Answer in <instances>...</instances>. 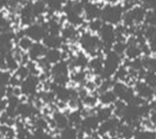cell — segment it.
<instances>
[{
  "label": "cell",
  "instance_id": "6da1fadb",
  "mask_svg": "<svg viewBox=\"0 0 156 139\" xmlns=\"http://www.w3.org/2000/svg\"><path fill=\"white\" fill-rule=\"evenodd\" d=\"M124 13L125 11L122 4L116 2L107 3L101 8V20L104 24H108L115 27L123 21Z\"/></svg>",
  "mask_w": 156,
  "mask_h": 139
},
{
  "label": "cell",
  "instance_id": "7a4b0ae2",
  "mask_svg": "<svg viewBox=\"0 0 156 139\" xmlns=\"http://www.w3.org/2000/svg\"><path fill=\"white\" fill-rule=\"evenodd\" d=\"M79 45L84 53L92 55L93 57L98 55V53L102 48L101 39L98 34H94L90 32H84L80 34Z\"/></svg>",
  "mask_w": 156,
  "mask_h": 139
},
{
  "label": "cell",
  "instance_id": "3957f363",
  "mask_svg": "<svg viewBox=\"0 0 156 139\" xmlns=\"http://www.w3.org/2000/svg\"><path fill=\"white\" fill-rule=\"evenodd\" d=\"M83 2L69 1L66 2L63 6V12L66 14V20L69 24L73 27H79L83 24L84 16H83Z\"/></svg>",
  "mask_w": 156,
  "mask_h": 139
},
{
  "label": "cell",
  "instance_id": "277c9868",
  "mask_svg": "<svg viewBox=\"0 0 156 139\" xmlns=\"http://www.w3.org/2000/svg\"><path fill=\"white\" fill-rule=\"evenodd\" d=\"M122 66V57L112 50L105 53L104 57V71L101 73L102 79H110L114 77L118 69Z\"/></svg>",
  "mask_w": 156,
  "mask_h": 139
},
{
  "label": "cell",
  "instance_id": "5b68a950",
  "mask_svg": "<svg viewBox=\"0 0 156 139\" xmlns=\"http://www.w3.org/2000/svg\"><path fill=\"white\" fill-rule=\"evenodd\" d=\"M146 10L141 5H136L128 11H125L123 16V24L126 28H135L144 23Z\"/></svg>",
  "mask_w": 156,
  "mask_h": 139
},
{
  "label": "cell",
  "instance_id": "8992f818",
  "mask_svg": "<svg viewBox=\"0 0 156 139\" xmlns=\"http://www.w3.org/2000/svg\"><path fill=\"white\" fill-rule=\"evenodd\" d=\"M54 83L58 85H66L69 81V64L66 61H61L53 65L50 70Z\"/></svg>",
  "mask_w": 156,
  "mask_h": 139
},
{
  "label": "cell",
  "instance_id": "52a82bcc",
  "mask_svg": "<svg viewBox=\"0 0 156 139\" xmlns=\"http://www.w3.org/2000/svg\"><path fill=\"white\" fill-rule=\"evenodd\" d=\"M98 36H99L101 39L102 49H105V53L110 51L117 39L115 27L108 24H104V26L101 28V31L98 33Z\"/></svg>",
  "mask_w": 156,
  "mask_h": 139
},
{
  "label": "cell",
  "instance_id": "ba28073f",
  "mask_svg": "<svg viewBox=\"0 0 156 139\" xmlns=\"http://www.w3.org/2000/svg\"><path fill=\"white\" fill-rule=\"evenodd\" d=\"M112 91L118 100L123 101L126 104H131L136 97L134 88L123 81H115L112 86Z\"/></svg>",
  "mask_w": 156,
  "mask_h": 139
},
{
  "label": "cell",
  "instance_id": "9c48e42d",
  "mask_svg": "<svg viewBox=\"0 0 156 139\" xmlns=\"http://www.w3.org/2000/svg\"><path fill=\"white\" fill-rule=\"evenodd\" d=\"M50 89L55 94L56 99H58L62 103L70 102L71 100H74V99H79L77 90L68 88L66 85H58V84L53 82L50 84Z\"/></svg>",
  "mask_w": 156,
  "mask_h": 139
},
{
  "label": "cell",
  "instance_id": "30bf717a",
  "mask_svg": "<svg viewBox=\"0 0 156 139\" xmlns=\"http://www.w3.org/2000/svg\"><path fill=\"white\" fill-rule=\"evenodd\" d=\"M23 31H24V36L35 42L43 40L48 34L46 23H34L30 24V26H28Z\"/></svg>",
  "mask_w": 156,
  "mask_h": 139
},
{
  "label": "cell",
  "instance_id": "8fae6325",
  "mask_svg": "<svg viewBox=\"0 0 156 139\" xmlns=\"http://www.w3.org/2000/svg\"><path fill=\"white\" fill-rule=\"evenodd\" d=\"M122 123L121 118L113 116L109 120L101 122L98 133L101 136H115L117 134V130Z\"/></svg>",
  "mask_w": 156,
  "mask_h": 139
},
{
  "label": "cell",
  "instance_id": "7c38bea8",
  "mask_svg": "<svg viewBox=\"0 0 156 139\" xmlns=\"http://www.w3.org/2000/svg\"><path fill=\"white\" fill-rule=\"evenodd\" d=\"M101 125V122L97 118L95 114H88L83 118L81 125L79 126V130L81 132L91 134L93 132H97Z\"/></svg>",
  "mask_w": 156,
  "mask_h": 139
},
{
  "label": "cell",
  "instance_id": "4fadbf2b",
  "mask_svg": "<svg viewBox=\"0 0 156 139\" xmlns=\"http://www.w3.org/2000/svg\"><path fill=\"white\" fill-rule=\"evenodd\" d=\"M143 53L141 45L139 43L138 38L136 36H132L127 39V49L125 52V56L129 61H133L136 59L140 58Z\"/></svg>",
  "mask_w": 156,
  "mask_h": 139
},
{
  "label": "cell",
  "instance_id": "5bb4252c",
  "mask_svg": "<svg viewBox=\"0 0 156 139\" xmlns=\"http://www.w3.org/2000/svg\"><path fill=\"white\" fill-rule=\"evenodd\" d=\"M39 85V77L37 76H33L30 74L26 79L22 81L20 89L23 94L27 96H34L37 92Z\"/></svg>",
  "mask_w": 156,
  "mask_h": 139
},
{
  "label": "cell",
  "instance_id": "9a60e30c",
  "mask_svg": "<svg viewBox=\"0 0 156 139\" xmlns=\"http://www.w3.org/2000/svg\"><path fill=\"white\" fill-rule=\"evenodd\" d=\"M16 38V34L12 31H7L0 33V54L6 56L12 53L13 41Z\"/></svg>",
  "mask_w": 156,
  "mask_h": 139
},
{
  "label": "cell",
  "instance_id": "2e32d148",
  "mask_svg": "<svg viewBox=\"0 0 156 139\" xmlns=\"http://www.w3.org/2000/svg\"><path fill=\"white\" fill-rule=\"evenodd\" d=\"M83 16L88 22L94 21V20L101 19V8L100 6V3L97 2H83Z\"/></svg>",
  "mask_w": 156,
  "mask_h": 139
},
{
  "label": "cell",
  "instance_id": "e0dca14e",
  "mask_svg": "<svg viewBox=\"0 0 156 139\" xmlns=\"http://www.w3.org/2000/svg\"><path fill=\"white\" fill-rule=\"evenodd\" d=\"M134 90L136 95L143 99L144 101L147 102L153 99V89L148 86L144 81H138L135 82Z\"/></svg>",
  "mask_w": 156,
  "mask_h": 139
},
{
  "label": "cell",
  "instance_id": "ac0fdd59",
  "mask_svg": "<svg viewBox=\"0 0 156 139\" xmlns=\"http://www.w3.org/2000/svg\"><path fill=\"white\" fill-rule=\"evenodd\" d=\"M36 16L33 12L32 2H27L20 10V20L23 26H30L35 22Z\"/></svg>",
  "mask_w": 156,
  "mask_h": 139
},
{
  "label": "cell",
  "instance_id": "d6986e66",
  "mask_svg": "<svg viewBox=\"0 0 156 139\" xmlns=\"http://www.w3.org/2000/svg\"><path fill=\"white\" fill-rule=\"evenodd\" d=\"M61 36L63 39V41H70V42H74L76 40H79L80 37V33L78 32V29L76 27H73L71 24H66L62 28V32H61Z\"/></svg>",
  "mask_w": 156,
  "mask_h": 139
},
{
  "label": "cell",
  "instance_id": "ffe728a7",
  "mask_svg": "<svg viewBox=\"0 0 156 139\" xmlns=\"http://www.w3.org/2000/svg\"><path fill=\"white\" fill-rule=\"evenodd\" d=\"M47 48L44 46L43 43L40 42H33L31 48L28 50V57L32 61L40 60L42 57L45 56Z\"/></svg>",
  "mask_w": 156,
  "mask_h": 139
},
{
  "label": "cell",
  "instance_id": "44dd1931",
  "mask_svg": "<svg viewBox=\"0 0 156 139\" xmlns=\"http://www.w3.org/2000/svg\"><path fill=\"white\" fill-rule=\"evenodd\" d=\"M88 69L95 76L97 77L101 76L102 71H104V57H101L100 55H96L94 57H92L90 59Z\"/></svg>",
  "mask_w": 156,
  "mask_h": 139
},
{
  "label": "cell",
  "instance_id": "7402d4cb",
  "mask_svg": "<svg viewBox=\"0 0 156 139\" xmlns=\"http://www.w3.org/2000/svg\"><path fill=\"white\" fill-rule=\"evenodd\" d=\"M90 59L84 52H78L76 55L72 58L70 62L71 66L76 70H85L89 66Z\"/></svg>",
  "mask_w": 156,
  "mask_h": 139
},
{
  "label": "cell",
  "instance_id": "603a6c76",
  "mask_svg": "<svg viewBox=\"0 0 156 139\" xmlns=\"http://www.w3.org/2000/svg\"><path fill=\"white\" fill-rule=\"evenodd\" d=\"M18 116L23 118L34 117L37 114V108L31 103H21L18 107Z\"/></svg>",
  "mask_w": 156,
  "mask_h": 139
},
{
  "label": "cell",
  "instance_id": "cb8c5ba5",
  "mask_svg": "<svg viewBox=\"0 0 156 139\" xmlns=\"http://www.w3.org/2000/svg\"><path fill=\"white\" fill-rule=\"evenodd\" d=\"M144 37L149 46L150 50H156V26L146 27L144 28Z\"/></svg>",
  "mask_w": 156,
  "mask_h": 139
},
{
  "label": "cell",
  "instance_id": "d4e9b609",
  "mask_svg": "<svg viewBox=\"0 0 156 139\" xmlns=\"http://www.w3.org/2000/svg\"><path fill=\"white\" fill-rule=\"evenodd\" d=\"M43 44L47 49H58L62 46L63 39L61 36H54V34H47L43 39Z\"/></svg>",
  "mask_w": 156,
  "mask_h": 139
},
{
  "label": "cell",
  "instance_id": "484cf974",
  "mask_svg": "<svg viewBox=\"0 0 156 139\" xmlns=\"http://www.w3.org/2000/svg\"><path fill=\"white\" fill-rule=\"evenodd\" d=\"M98 97H99V102L101 106H113L116 101L118 100L114 92L112 91V89L100 92Z\"/></svg>",
  "mask_w": 156,
  "mask_h": 139
},
{
  "label": "cell",
  "instance_id": "4316f807",
  "mask_svg": "<svg viewBox=\"0 0 156 139\" xmlns=\"http://www.w3.org/2000/svg\"><path fill=\"white\" fill-rule=\"evenodd\" d=\"M136 130L135 126L128 125V123L122 122L118 130H117V136L122 138V139H134L136 135Z\"/></svg>",
  "mask_w": 156,
  "mask_h": 139
},
{
  "label": "cell",
  "instance_id": "83f0119b",
  "mask_svg": "<svg viewBox=\"0 0 156 139\" xmlns=\"http://www.w3.org/2000/svg\"><path fill=\"white\" fill-rule=\"evenodd\" d=\"M53 123L58 130H65L66 127L69 126V122H68V118L66 114L62 112H55L53 114Z\"/></svg>",
  "mask_w": 156,
  "mask_h": 139
},
{
  "label": "cell",
  "instance_id": "f1b7e54d",
  "mask_svg": "<svg viewBox=\"0 0 156 139\" xmlns=\"http://www.w3.org/2000/svg\"><path fill=\"white\" fill-rule=\"evenodd\" d=\"M95 115L97 116L98 118H99V121L101 122H105L114 116L113 107L112 106H101L99 109H97Z\"/></svg>",
  "mask_w": 156,
  "mask_h": 139
},
{
  "label": "cell",
  "instance_id": "f546056e",
  "mask_svg": "<svg viewBox=\"0 0 156 139\" xmlns=\"http://www.w3.org/2000/svg\"><path fill=\"white\" fill-rule=\"evenodd\" d=\"M62 52L60 49H47L46 54L44 58L45 60L50 64V65H55V64L62 61Z\"/></svg>",
  "mask_w": 156,
  "mask_h": 139
},
{
  "label": "cell",
  "instance_id": "4dcf8cb0",
  "mask_svg": "<svg viewBox=\"0 0 156 139\" xmlns=\"http://www.w3.org/2000/svg\"><path fill=\"white\" fill-rule=\"evenodd\" d=\"M46 28L48 31V34H54V36H60L62 32V24L56 18H52L46 23Z\"/></svg>",
  "mask_w": 156,
  "mask_h": 139
},
{
  "label": "cell",
  "instance_id": "1f68e13d",
  "mask_svg": "<svg viewBox=\"0 0 156 139\" xmlns=\"http://www.w3.org/2000/svg\"><path fill=\"white\" fill-rule=\"evenodd\" d=\"M67 118H68V122H69V126L76 127L78 130V127H79V126L82 122L83 118H84V115H83V113L80 110H74L68 114Z\"/></svg>",
  "mask_w": 156,
  "mask_h": 139
},
{
  "label": "cell",
  "instance_id": "d6a6232c",
  "mask_svg": "<svg viewBox=\"0 0 156 139\" xmlns=\"http://www.w3.org/2000/svg\"><path fill=\"white\" fill-rule=\"evenodd\" d=\"M81 103L82 105L88 108V109H93V108H96V106L98 105L99 103V97L97 95H94L93 93H88L86 95L81 98Z\"/></svg>",
  "mask_w": 156,
  "mask_h": 139
},
{
  "label": "cell",
  "instance_id": "836d02e7",
  "mask_svg": "<svg viewBox=\"0 0 156 139\" xmlns=\"http://www.w3.org/2000/svg\"><path fill=\"white\" fill-rule=\"evenodd\" d=\"M78 137H79L78 130L76 127L69 126L61 131L58 139H78Z\"/></svg>",
  "mask_w": 156,
  "mask_h": 139
},
{
  "label": "cell",
  "instance_id": "e575fe53",
  "mask_svg": "<svg viewBox=\"0 0 156 139\" xmlns=\"http://www.w3.org/2000/svg\"><path fill=\"white\" fill-rule=\"evenodd\" d=\"M70 79L77 84H82L86 83L87 79V73L85 70H76L74 71L70 76Z\"/></svg>",
  "mask_w": 156,
  "mask_h": 139
},
{
  "label": "cell",
  "instance_id": "d590c367",
  "mask_svg": "<svg viewBox=\"0 0 156 139\" xmlns=\"http://www.w3.org/2000/svg\"><path fill=\"white\" fill-rule=\"evenodd\" d=\"M143 81L152 89L156 88V72L145 71L143 76Z\"/></svg>",
  "mask_w": 156,
  "mask_h": 139
},
{
  "label": "cell",
  "instance_id": "8d00e7d4",
  "mask_svg": "<svg viewBox=\"0 0 156 139\" xmlns=\"http://www.w3.org/2000/svg\"><path fill=\"white\" fill-rule=\"evenodd\" d=\"M135 139H156V131L145 128L136 132Z\"/></svg>",
  "mask_w": 156,
  "mask_h": 139
},
{
  "label": "cell",
  "instance_id": "74e56055",
  "mask_svg": "<svg viewBox=\"0 0 156 139\" xmlns=\"http://www.w3.org/2000/svg\"><path fill=\"white\" fill-rule=\"evenodd\" d=\"M145 71L156 72V56H145L143 58Z\"/></svg>",
  "mask_w": 156,
  "mask_h": 139
},
{
  "label": "cell",
  "instance_id": "f35d334b",
  "mask_svg": "<svg viewBox=\"0 0 156 139\" xmlns=\"http://www.w3.org/2000/svg\"><path fill=\"white\" fill-rule=\"evenodd\" d=\"M102 26H104V22H102L101 19L94 20V21H90V22H88V24H87L88 32H90L94 34H98L100 32Z\"/></svg>",
  "mask_w": 156,
  "mask_h": 139
},
{
  "label": "cell",
  "instance_id": "ab89813d",
  "mask_svg": "<svg viewBox=\"0 0 156 139\" xmlns=\"http://www.w3.org/2000/svg\"><path fill=\"white\" fill-rule=\"evenodd\" d=\"M32 8H33V12L37 18V17L42 16V15L47 11V4L44 1L32 2Z\"/></svg>",
  "mask_w": 156,
  "mask_h": 139
},
{
  "label": "cell",
  "instance_id": "60d3db41",
  "mask_svg": "<svg viewBox=\"0 0 156 139\" xmlns=\"http://www.w3.org/2000/svg\"><path fill=\"white\" fill-rule=\"evenodd\" d=\"M126 49H127V40H116V42L112 46L111 50L122 57V55H125Z\"/></svg>",
  "mask_w": 156,
  "mask_h": 139
},
{
  "label": "cell",
  "instance_id": "b9f144b4",
  "mask_svg": "<svg viewBox=\"0 0 156 139\" xmlns=\"http://www.w3.org/2000/svg\"><path fill=\"white\" fill-rule=\"evenodd\" d=\"M5 59H6V66L8 70H10V71H17L19 69V61L17 60V58L15 57L13 53H10L8 55H6Z\"/></svg>",
  "mask_w": 156,
  "mask_h": 139
},
{
  "label": "cell",
  "instance_id": "7bdbcfd3",
  "mask_svg": "<svg viewBox=\"0 0 156 139\" xmlns=\"http://www.w3.org/2000/svg\"><path fill=\"white\" fill-rule=\"evenodd\" d=\"M144 24L146 27L156 26V10H148V11H146Z\"/></svg>",
  "mask_w": 156,
  "mask_h": 139
},
{
  "label": "cell",
  "instance_id": "ee69618b",
  "mask_svg": "<svg viewBox=\"0 0 156 139\" xmlns=\"http://www.w3.org/2000/svg\"><path fill=\"white\" fill-rule=\"evenodd\" d=\"M47 10L51 13H57L63 10V2L62 1H47Z\"/></svg>",
  "mask_w": 156,
  "mask_h": 139
},
{
  "label": "cell",
  "instance_id": "f6af8a7d",
  "mask_svg": "<svg viewBox=\"0 0 156 139\" xmlns=\"http://www.w3.org/2000/svg\"><path fill=\"white\" fill-rule=\"evenodd\" d=\"M49 123L44 118L37 117L33 121V126L35 127V130H46L48 128Z\"/></svg>",
  "mask_w": 156,
  "mask_h": 139
},
{
  "label": "cell",
  "instance_id": "bcb514c9",
  "mask_svg": "<svg viewBox=\"0 0 156 139\" xmlns=\"http://www.w3.org/2000/svg\"><path fill=\"white\" fill-rule=\"evenodd\" d=\"M18 139H30L31 133L29 132L23 123H18Z\"/></svg>",
  "mask_w": 156,
  "mask_h": 139
},
{
  "label": "cell",
  "instance_id": "7dc6e473",
  "mask_svg": "<svg viewBox=\"0 0 156 139\" xmlns=\"http://www.w3.org/2000/svg\"><path fill=\"white\" fill-rule=\"evenodd\" d=\"M32 40L30 38H28L27 36H23V38H21L19 40V47L20 49H22L23 51H28L29 49L32 46Z\"/></svg>",
  "mask_w": 156,
  "mask_h": 139
},
{
  "label": "cell",
  "instance_id": "c3c4849f",
  "mask_svg": "<svg viewBox=\"0 0 156 139\" xmlns=\"http://www.w3.org/2000/svg\"><path fill=\"white\" fill-rule=\"evenodd\" d=\"M30 139H54V138L46 130H35L33 133H31Z\"/></svg>",
  "mask_w": 156,
  "mask_h": 139
},
{
  "label": "cell",
  "instance_id": "681fc988",
  "mask_svg": "<svg viewBox=\"0 0 156 139\" xmlns=\"http://www.w3.org/2000/svg\"><path fill=\"white\" fill-rule=\"evenodd\" d=\"M15 76L23 81V79H26L28 76H30V73H29V71L27 66H21V67H19V69L16 71Z\"/></svg>",
  "mask_w": 156,
  "mask_h": 139
},
{
  "label": "cell",
  "instance_id": "f907efd6",
  "mask_svg": "<svg viewBox=\"0 0 156 139\" xmlns=\"http://www.w3.org/2000/svg\"><path fill=\"white\" fill-rule=\"evenodd\" d=\"M7 31H11L10 22L8 21V19L4 16V14L0 12V33L7 32Z\"/></svg>",
  "mask_w": 156,
  "mask_h": 139
},
{
  "label": "cell",
  "instance_id": "816d5d0a",
  "mask_svg": "<svg viewBox=\"0 0 156 139\" xmlns=\"http://www.w3.org/2000/svg\"><path fill=\"white\" fill-rule=\"evenodd\" d=\"M11 76L6 71H0V87H6L10 83Z\"/></svg>",
  "mask_w": 156,
  "mask_h": 139
},
{
  "label": "cell",
  "instance_id": "f5cc1de1",
  "mask_svg": "<svg viewBox=\"0 0 156 139\" xmlns=\"http://www.w3.org/2000/svg\"><path fill=\"white\" fill-rule=\"evenodd\" d=\"M0 133H1V135H4L5 137H14L15 135L13 128L9 126H4V125L0 126Z\"/></svg>",
  "mask_w": 156,
  "mask_h": 139
},
{
  "label": "cell",
  "instance_id": "db71d44e",
  "mask_svg": "<svg viewBox=\"0 0 156 139\" xmlns=\"http://www.w3.org/2000/svg\"><path fill=\"white\" fill-rule=\"evenodd\" d=\"M7 89L6 87H0V112L5 110L7 107V101H4L3 98L6 95Z\"/></svg>",
  "mask_w": 156,
  "mask_h": 139
},
{
  "label": "cell",
  "instance_id": "11a10c76",
  "mask_svg": "<svg viewBox=\"0 0 156 139\" xmlns=\"http://www.w3.org/2000/svg\"><path fill=\"white\" fill-rule=\"evenodd\" d=\"M40 98L42 99L44 102H46V103H51V102H53L56 99L55 94L53 93V91L42 92L41 95H40Z\"/></svg>",
  "mask_w": 156,
  "mask_h": 139
},
{
  "label": "cell",
  "instance_id": "9f6ffc18",
  "mask_svg": "<svg viewBox=\"0 0 156 139\" xmlns=\"http://www.w3.org/2000/svg\"><path fill=\"white\" fill-rule=\"evenodd\" d=\"M140 5L146 10V11H148V10H156V1L155 0L144 1V2H141Z\"/></svg>",
  "mask_w": 156,
  "mask_h": 139
},
{
  "label": "cell",
  "instance_id": "6f0895ef",
  "mask_svg": "<svg viewBox=\"0 0 156 139\" xmlns=\"http://www.w3.org/2000/svg\"><path fill=\"white\" fill-rule=\"evenodd\" d=\"M7 69L6 66V59H5L4 55L0 54V71H4V70Z\"/></svg>",
  "mask_w": 156,
  "mask_h": 139
},
{
  "label": "cell",
  "instance_id": "680465c9",
  "mask_svg": "<svg viewBox=\"0 0 156 139\" xmlns=\"http://www.w3.org/2000/svg\"><path fill=\"white\" fill-rule=\"evenodd\" d=\"M149 122L153 126H156V111H152L149 114Z\"/></svg>",
  "mask_w": 156,
  "mask_h": 139
},
{
  "label": "cell",
  "instance_id": "91938a15",
  "mask_svg": "<svg viewBox=\"0 0 156 139\" xmlns=\"http://www.w3.org/2000/svg\"><path fill=\"white\" fill-rule=\"evenodd\" d=\"M105 139H122V138L115 135V136H105Z\"/></svg>",
  "mask_w": 156,
  "mask_h": 139
},
{
  "label": "cell",
  "instance_id": "94428289",
  "mask_svg": "<svg viewBox=\"0 0 156 139\" xmlns=\"http://www.w3.org/2000/svg\"><path fill=\"white\" fill-rule=\"evenodd\" d=\"M7 1H0V8H3V7H7Z\"/></svg>",
  "mask_w": 156,
  "mask_h": 139
},
{
  "label": "cell",
  "instance_id": "6125c7cd",
  "mask_svg": "<svg viewBox=\"0 0 156 139\" xmlns=\"http://www.w3.org/2000/svg\"><path fill=\"white\" fill-rule=\"evenodd\" d=\"M153 99L154 101H156V88L153 89Z\"/></svg>",
  "mask_w": 156,
  "mask_h": 139
},
{
  "label": "cell",
  "instance_id": "be15d7a7",
  "mask_svg": "<svg viewBox=\"0 0 156 139\" xmlns=\"http://www.w3.org/2000/svg\"><path fill=\"white\" fill-rule=\"evenodd\" d=\"M4 139H18V138H14V137H5Z\"/></svg>",
  "mask_w": 156,
  "mask_h": 139
},
{
  "label": "cell",
  "instance_id": "e7e4bbea",
  "mask_svg": "<svg viewBox=\"0 0 156 139\" xmlns=\"http://www.w3.org/2000/svg\"><path fill=\"white\" fill-rule=\"evenodd\" d=\"M1 136H2V135H1V133H0V137H1Z\"/></svg>",
  "mask_w": 156,
  "mask_h": 139
},
{
  "label": "cell",
  "instance_id": "03108f58",
  "mask_svg": "<svg viewBox=\"0 0 156 139\" xmlns=\"http://www.w3.org/2000/svg\"><path fill=\"white\" fill-rule=\"evenodd\" d=\"M134 139H135V138H134Z\"/></svg>",
  "mask_w": 156,
  "mask_h": 139
}]
</instances>
